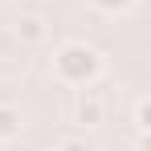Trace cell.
<instances>
[{"mask_svg":"<svg viewBox=\"0 0 151 151\" xmlns=\"http://www.w3.org/2000/svg\"><path fill=\"white\" fill-rule=\"evenodd\" d=\"M17 135H21V110L12 102H0V143L17 139Z\"/></svg>","mask_w":151,"mask_h":151,"instance_id":"4","label":"cell"},{"mask_svg":"<svg viewBox=\"0 0 151 151\" xmlns=\"http://www.w3.org/2000/svg\"><path fill=\"white\" fill-rule=\"evenodd\" d=\"M53 151H94V147H90L82 135H65V139H57V147H53Z\"/></svg>","mask_w":151,"mask_h":151,"instance_id":"6","label":"cell"},{"mask_svg":"<svg viewBox=\"0 0 151 151\" xmlns=\"http://www.w3.org/2000/svg\"><path fill=\"white\" fill-rule=\"evenodd\" d=\"M49 151H53V147H49Z\"/></svg>","mask_w":151,"mask_h":151,"instance_id":"8","label":"cell"},{"mask_svg":"<svg viewBox=\"0 0 151 151\" xmlns=\"http://www.w3.org/2000/svg\"><path fill=\"white\" fill-rule=\"evenodd\" d=\"M131 119H135V131H139V135H147V127H151V102L147 98H135V114H131Z\"/></svg>","mask_w":151,"mask_h":151,"instance_id":"5","label":"cell"},{"mask_svg":"<svg viewBox=\"0 0 151 151\" xmlns=\"http://www.w3.org/2000/svg\"><path fill=\"white\" fill-rule=\"evenodd\" d=\"M90 4H94L98 12H127L135 0H90Z\"/></svg>","mask_w":151,"mask_h":151,"instance_id":"7","label":"cell"},{"mask_svg":"<svg viewBox=\"0 0 151 151\" xmlns=\"http://www.w3.org/2000/svg\"><path fill=\"white\" fill-rule=\"evenodd\" d=\"M12 33H17V41H21V45H41V41L49 37V21H45L41 12H21Z\"/></svg>","mask_w":151,"mask_h":151,"instance_id":"3","label":"cell"},{"mask_svg":"<svg viewBox=\"0 0 151 151\" xmlns=\"http://www.w3.org/2000/svg\"><path fill=\"white\" fill-rule=\"evenodd\" d=\"M102 119H106V102H102L94 90H78V98H74V123L78 127H98Z\"/></svg>","mask_w":151,"mask_h":151,"instance_id":"2","label":"cell"},{"mask_svg":"<svg viewBox=\"0 0 151 151\" xmlns=\"http://www.w3.org/2000/svg\"><path fill=\"white\" fill-rule=\"evenodd\" d=\"M102 74V53L86 41H65L53 53V78L61 86H90Z\"/></svg>","mask_w":151,"mask_h":151,"instance_id":"1","label":"cell"}]
</instances>
